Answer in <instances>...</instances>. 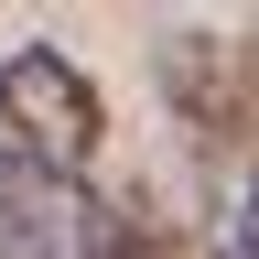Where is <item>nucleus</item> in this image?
Here are the masks:
<instances>
[{
  "label": "nucleus",
  "mask_w": 259,
  "mask_h": 259,
  "mask_svg": "<svg viewBox=\"0 0 259 259\" xmlns=\"http://www.w3.org/2000/svg\"><path fill=\"white\" fill-rule=\"evenodd\" d=\"M0 141L87 184L97 141H108V97L87 87L76 54H54V44H11V54H0Z\"/></svg>",
  "instance_id": "obj_1"
},
{
  "label": "nucleus",
  "mask_w": 259,
  "mask_h": 259,
  "mask_svg": "<svg viewBox=\"0 0 259 259\" xmlns=\"http://www.w3.org/2000/svg\"><path fill=\"white\" fill-rule=\"evenodd\" d=\"M162 97L194 141H259V44L238 32H162Z\"/></svg>",
  "instance_id": "obj_2"
},
{
  "label": "nucleus",
  "mask_w": 259,
  "mask_h": 259,
  "mask_svg": "<svg viewBox=\"0 0 259 259\" xmlns=\"http://www.w3.org/2000/svg\"><path fill=\"white\" fill-rule=\"evenodd\" d=\"M97 227H108V205L76 173L0 141V259H97Z\"/></svg>",
  "instance_id": "obj_3"
},
{
  "label": "nucleus",
  "mask_w": 259,
  "mask_h": 259,
  "mask_svg": "<svg viewBox=\"0 0 259 259\" xmlns=\"http://www.w3.org/2000/svg\"><path fill=\"white\" fill-rule=\"evenodd\" d=\"M97 259H194V248L141 205V194H130V205H108V227H97Z\"/></svg>",
  "instance_id": "obj_4"
},
{
  "label": "nucleus",
  "mask_w": 259,
  "mask_h": 259,
  "mask_svg": "<svg viewBox=\"0 0 259 259\" xmlns=\"http://www.w3.org/2000/svg\"><path fill=\"white\" fill-rule=\"evenodd\" d=\"M227 259H259V173L238 184V216H227Z\"/></svg>",
  "instance_id": "obj_5"
}]
</instances>
